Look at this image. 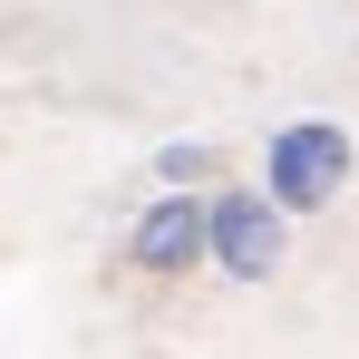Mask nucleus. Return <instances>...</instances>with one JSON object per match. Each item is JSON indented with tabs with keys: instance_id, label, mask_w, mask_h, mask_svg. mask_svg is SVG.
Returning <instances> with one entry per match:
<instances>
[{
	"instance_id": "1",
	"label": "nucleus",
	"mask_w": 359,
	"mask_h": 359,
	"mask_svg": "<svg viewBox=\"0 0 359 359\" xmlns=\"http://www.w3.org/2000/svg\"><path fill=\"white\" fill-rule=\"evenodd\" d=\"M340 175H350L340 126H292V136L272 146V194H282V204H320Z\"/></svg>"
},
{
	"instance_id": "2",
	"label": "nucleus",
	"mask_w": 359,
	"mask_h": 359,
	"mask_svg": "<svg viewBox=\"0 0 359 359\" xmlns=\"http://www.w3.org/2000/svg\"><path fill=\"white\" fill-rule=\"evenodd\" d=\"M204 243H214V252H224V262H233L243 282H252V272H272V252H282V233H272V214H262V204H224V214H214V224H204Z\"/></svg>"
},
{
	"instance_id": "3",
	"label": "nucleus",
	"mask_w": 359,
	"mask_h": 359,
	"mask_svg": "<svg viewBox=\"0 0 359 359\" xmlns=\"http://www.w3.org/2000/svg\"><path fill=\"white\" fill-rule=\"evenodd\" d=\"M204 252V214L194 204H165V214H146V233H136V262H156V272H175Z\"/></svg>"
}]
</instances>
